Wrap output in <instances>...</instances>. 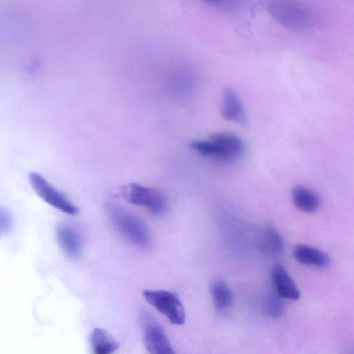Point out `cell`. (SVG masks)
Segmentation results:
<instances>
[{"label":"cell","mask_w":354,"mask_h":354,"mask_svg":"<svg viewBox=\"0 0 354 354\" xmlns=\"http://www.w3.org/2000/svg\"><path fill=\"white\" fill-rule=\"evenodd\" d=\"M105 209L111 225L125 240L142 249L150 245V233L142 220L112 203H108Z\"/></svg>","instance_id":"1"},{"label":"cell","mask_w":354,"mask_h":354,"mask_svg":"<svg viewBox=\"0 0 354 354\" xmlns=\"http://www.w3.org/2000/svg\"><path fill=\"white\" fill-rule=\"evenodd\" d=\"M266 8L273 19L287 29L299 32L314 26L312 12L299 2L273 0L268 1Z\"/></svg>","instance_id":"2"},{"label":"cell","mask_w":354,"mask_h":354,"mask_svg":"<svg viewBox=\"0 0 354 354\" xmlns=\"http://www.w3.org/2000/svg\"><path fill=\"white\" fill-rule=\"evenodd\" d=\"M190 146L202 156L223 160L237 158L243 150L241 139L231 133H215L208 140H195Z\"/></svg>","instance_id":"3"},{"label":"cell","mask_w":354,"mask_h":354,"mask_svg":"<svg viewBox=\"0 0 354 354\" xmlns=\"http://www.w3.org/2000/svg\"><path fill=\"white\" fill-rule=\"evenodd\" d=\"M139 322L144 344L149 354H175L163 328L151 313L140 311Z\"/></svg>","instance_id":"4"},{"label":"cell","mask_w":354,"mask_h":354,"mask_svg":"<svg viewBox=\"0 0 354 354\" xmlns=\"http://www.w3.org/2000/svg\"><path fill=\"white\" fill-rule=\"evenodd\" d=\"M121 195L130 204L142 207L154 215L162 214L166 207V199L161 192L139 183L124 186Z\"/></svg>","instance_id":"5"},{"label":"cell","mask_w":354,"mask_h":354,"mask_svg":"<svg viewBox=\"0 0 354 354\" xmlns=\"http://www.w3.org/2000/svg\"><path fill=\"white\" fill-rule=\"evenodd\" d=\"M142 296L148 304L165 315L171 323L181 325L185 322L184 308L175 292L163 290H145Z\"/></svg>","instance_id":"6"},{"label":"cell","mask_w":354,"mask_h":354,"mask_svg":"<svg viewBox=\"0 0 354 354\" xmlns=\"http://www.w3.org/2000/svg\"><path fill=\"white\" fill-rule=\"evenodd\" d=\"M28 178L35 194L45 203L68 215L73 216L78 213L77 207L42 175L32 171L29 174Z\"/></svg>","instance_id":"7"},{"label":"cell","mask_w":354,"mask_h":354,"mask_svg":"<svg viewBox=\"0 0 354 354\" xmlns=\"http://www.w3.org/2000/svg\"><path fill=\"white\" fill-rule=\"evenodd\" d=\"M221 116L227 121L245 124L246 113L241 99L232 88H225L221 95Z\"/></svg>","instance_id":"8"},{"label":"cell","mask_w":354,"mask_h":354,"mask_svg":"<svg viewBox=\"0 0 354 354\" xmlns=\"http://www.w3.org/2000/svg\"><path fill=\"white\" fill-rule=\"evenodd\" d=\"M55 234L59 247L67 257L75 259L81 256L82 239L73 227L68 224H60L57 227Z\"/></svg>","instance_id":"9"},{"label":"cell","mask_w":354,"mask_h":354,"mask_svg":"<svg viewBox=\"0 0 354 354\" xmlns=\"http://www.w3.org/2000/svg\"><path fill=\"white\" fill-rule=\"evenodd\" d=\"M272 279L277 295L282 298L297 300L300 291L286 270L280 264H275L272 270Z\"/></svg>","instance_id":"10"},{"label":"cell","mask_w":354,"mask_h":354,"mask_svg":"<svg viewBox=\"0 0 354 354\" xmlns=\"http://www.w3.org/2000/svg\"><path fill=\"white\" fill-rule=\"evenodd\" d=\"M293 256L299 263L308 266L327 268L330 264V257L326 253L305 244L295 245Z\"/></svg>","instance_id":"11"},{"label":"cell","mask_w":354,"mask_h":354,"mask_svg":"<svg viewBox=\"0 0 354 354\" xmlns=\"http://www.w3.org/2000/svg\"><path fill=\"white\" fill-rule=\"evenodd\" d=\"M91 354H113L119 348V343L105 329L95 328L89 337Z\"/></svg>","instance_id":"12"},{"label":"cell","mask_w":354,"mask_h":354,"mask_svg":"<svg viewBox=\"0 0 354 354\" xmlns=\"http://www.w3.org/2000/svg\"><path fill=\"white\" fill-rule=\"evenodd\" d=\"M292 198L295 206L301 212L312 213L321 206L319 196L310 189L298 185L292 191Z\"/></svg>","instance_id":"13"},{"label":"cell","mask_w":354,"mask_h":354,"mask_svg":"<svg viewBox=\"0 0 354 354\" xmlns=\"http://www.w3.org/2000/svg\"><path fill=\"white\" fill-rule=\"evenodd\" d=\"M260 247L263 252L275 255L283 251L284 243L279 232L274 227L269 225L263 232Z\"/></svg>","instance_id":"14"},{"label":"cell","mask_w":354,"mask_h":354,"mask_svg":"<svg viewBox=\"0 0 354 354\" xmlns=\"http://www.w3.org/2000/svg\"><path fill=\"white\" fill-rule=\"evenodd\" d=\"M210 293L217 310H225L231 306L233 300L232 294L223 281H214L210 286Z\"/></svg>","instance_id":"15"},{"label":"cell","mask_w":354,"mask_h":354,"mask_svg":"<svg viewBox=\"0 0 354 354\" xmlns=\"http://www.w3.org/2000/svg\"><path fill=\"white\" fill-rule=\"evenodd\" d=\"M280 297L271 295L266 302V310L268 315L272 318H278L283 314V306Z\"/></svg>","instance_id":"16"},{"label":"cell","mask_w":354,"mask_h":354,"mask_svg":"<svg viewBox=\"0 0 354 354\" xmlns=\"http://www.w3.org/2000/svg\"><path fill=\"white\" fill-rule=\"evenodd\" d=\"M1 233H7L12 225V218L9 212L6 210H1Z\"/></svg>","instance_id":"17"},{"label":"cell","mask_w":354,"mask_h":354,"mask_svg":"<svg viewBox=\"0 0 354 354\" xmlns=\"http://www.w3.org/2000/svg\"><path fill=\"white\" fill-rule=\"evenodd\" d=\"M350 354H354V351H353Z\"/></svg>","instance_id":"18"}]
</instances>
